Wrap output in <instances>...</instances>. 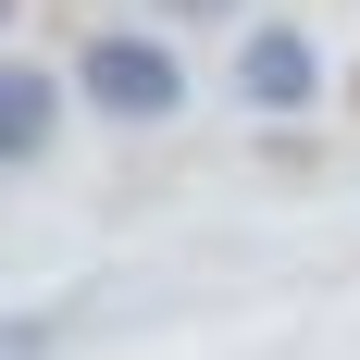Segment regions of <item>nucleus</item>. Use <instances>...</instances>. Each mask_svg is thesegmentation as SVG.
Listing matches in <instances>:
<instances>
[{"label":"nucleus","mask_w":360,"mask_h":360,"mask_svg":"<svg viewBox=\"0 0 360 360\" xmlns=\"http://www.w3.org/2000/svg\"><path fill=\"white\" fill-rule=\"evenodd\" d=\"M75 87H87L112 124H174V112H186V63H174L149 25H100L87 63H75Z\"/></svg>","instance_id":"nucleus-1"},{"label":"nucleus","mask_w":360,"mask_h":360,"mask_svg":"<svg viewBox=\"0 0 360 360\" xmlns=\"http://www.w3.org/2000/svg\"><path fill=\"white\" fill-rule=\"evenodd\" d=\"M236 100L249 112H311L323 100V50H311L298 25H249L236 37Z\"/></svg>","instance_id":"nucleus-2"},{"label":"nucleus","mask_w":360,"mask_h":360,"mask_svg":"<svg viewBox=\"0 0 360 360\" xmlns=\"http://www.w3.org/2000/svg\"><path fill=\"white\" fill-rule=\"evenodd\" d=\"M63 137V75L50 63H0V162H37Z\"/></svg>","instance_id":"nucleus-3"},{"label":"nucleus","mask_w":360,"mask_h":360,"mask_svg":"<svg viewBox=\"0 0 360 360\" xmlns=\"http://www.w3.org/2000/svg\"><path fill=\"white\" fill-rule=\"evenodd\" d=\"M25 348H50V323H37V311H13V323H0V360H25Z\"/></svg>","instance_id":"nucleus-4"},{"label":"nucleus","mask_w":360,"mask_h":360,"mask_svg":"<svg viewBox=\"0 0 360 360\" xmlns=\"http://www.w3.org/2000/svg\"><path fill=\"white\" fill-rule=\"evenodd\" d=\"M174 13H236V0H174Z\"/></svg>","instance_id":"nucleus-5"},{"label":"nucleus","mask_w":360,"mask_h":360,"mask_svg":"<svg viewBox=\"0 0 360 360\" xmlns=\"http://www.w3.org/2000/svg\"><path fill=\"white\" fill-rule=\"evenodd\" d=\"M0 25H13V0H0Z\"/></svg>","instance_id":"nucleus-6"}]
</instances>
